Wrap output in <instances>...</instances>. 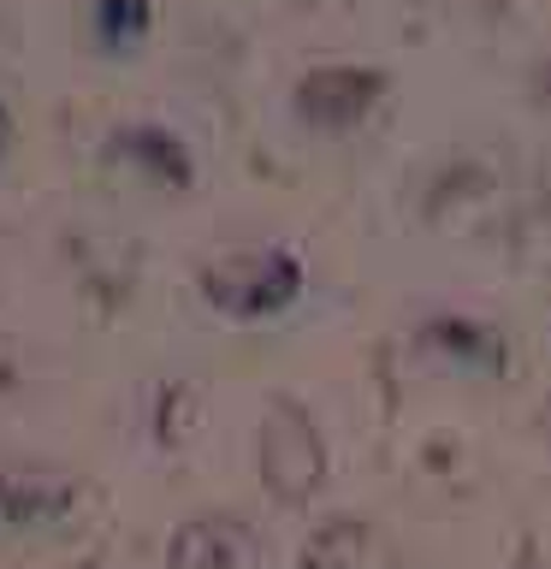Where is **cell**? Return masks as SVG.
I'll return each mask as SVG.
<instances>
[{"label": "cell", "instance_id": "1", "mask_svg": "<svg viewBox=\"0 0 551 569\" xmlns=\"http://www.w3.org/2000/svg\"><path fill=\"white\" fill-rule=\"evenodd\" d=\"M302 569H403V563L391 558V546H385L368 522L338 516V522H327V528L309 540V551H302Z\"/></svg>", "mask_w": 551, "mask_h": 569}, {"label": "cell", "instance_id": "2", "mask_svg": "<svg viewBox=\"0 0 551 569\" xmlns=\"http://www.w3.org/2000/svg\"><path fill=\"white\" fill-rule=\"evenodd\" d=\"M172 563L178 569H261V551H256V540H249L238 522L208 516V522H196V528L178 533Z\"/></svg>", "mask_w": 551, "mask_h": 569}]
</instances>
